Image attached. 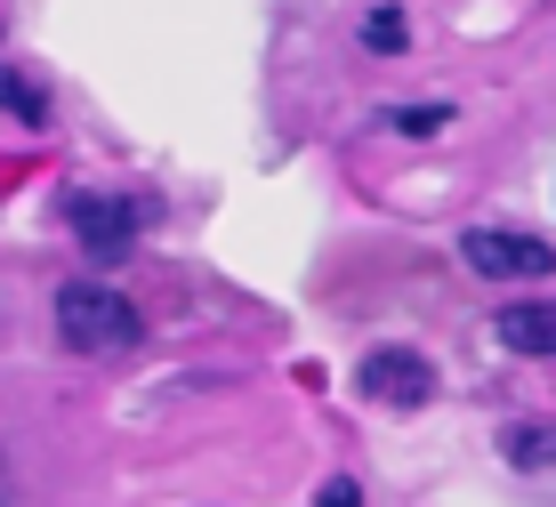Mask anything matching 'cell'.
I'll return each mask as SVG.
<instances>
[{
  "instance_id": "cell-11",
  "label": "cell",
  "mask_w": 556,
  "mask_h": 507,
  "mask_svg": "<svg viewBox=\"0 0 556 507\" xmlns=\"http://www.w3.org/2000/svg\"><path fill=\"white\" fill-rule=\"evenodd\" d=\"M16 499V483H9V452H0V507H9Z\"/></svg>"
},
{
  "instance_id": "cell-9",
  "label": "cell",
  "mask_w": 556,
  "mask_h": 507,
  "mask_svg": "<svg viewBox=\"0 0 556 507\" xmlns=\"http://www.w3.org/2000/svg\"><path fill=\"white\" fill-rule=\"evenodd\" d=\"M388 129H404V138H435V129H452V105H388Z\"/></svg>"
},
{
  "instance_id": "cell-5",
  "label": "cell",
  "mask_w": 556,
  "mask_h": 507,
  "mask_svg": "<svg viewBox=\"0 0 556 507\" xmlns=\"http://www.w3.org/2000/svg\"><path fill=\"white\" fill-rule=\"evenodd\" d=\"M492 330L508 355H556V299H516L492 315Z\"/></svg>"
},
{
  "instance_id": "cell-4",
  "label": "cell",
  "mask_w": 556,
  "mask_h": 507,
  "mask_svg": "<svg viewBox=\"0 0 556 507\" xmlns=\"http://www.w3.org/2000/svg\"><path fill=\"white\" fill-rule=\"evenodd\" d=\"M355 386L379 395V403H428L435 370H428V355H412V346H371V355L355 363Z\"/></svg>"
},
{
  "instance_id": "cell-1",
  "label": "cell",
  "mask_w": 556,
  "mask_h": 507,
  "mask_svg": "<svg viewBox=\"0 0 556 507\" xmlns=\"http://www.w3.org/2000/svg\"><path fill=\"white\" fill-rule=\"evenodd\" d=\"M56 339H65L73 355H129V346L146 339V315L113 282L81 275V282L56 290Z\"/></svg>"
},
{
  "instance_id": "cell-8",
  "label": "cell",
  "mask_w": 556,
  "mask_h": 507,
  "mask_svg": "<svg viewBox=\"0 0 556 507\" xmlns=\"http://www.w3.org/2000/svg\"><path fill=\"white\" fill-rule=\"evenodd\" d=\"M412 41V25H404V9H371L363 16V49H379V56H395Z\"/></svg>"
},
{
  "instance_id": "cell-2",
  "label": "cell",
  "mask_w": 556,
  "mask_h": 507,
  "mask_svg": "<svg viewBox=\"0 0 556 507\" xmlns=\"http://www.w3.org/2000/svg\"><path fill=\"white\" fill-rule=\"evenodd\" d=\"M65 218H73V233H81V250L98 266H122V250L146 226V202L138 193H65Z\"/></svg>"
},
{
  "instance_id": "cell-10",
  "label": "cell",
  "mask_w": 556,
  "mask_h": 507,
  "mask_svg": "<svg viewBox=\"0 0 556 507\" xmlns=\"http://www.w3.org/2000/svg\"><path fill=\"white\" fill-rule=\"evenodd\" d=\"M315 507H363V483H355V476H331V483L315 492Z\"/></svg>"
},
{
  "instance_id": "cell-6",
  "label": "cell",
  "mask_w": 556,
  "mask_h": 507,
  "mask_svg": "<svg viewBox=\"0 0 556 507\" xmlns=\"http://www.w3.org/2000/svg\"><path fill=\"white\" fill-rule=\"evenodd\" d=\"M0 113H16L25 129H41L49 122V89L33 81V73H0Z\"/></svg>"
},
{
  "instance_id": "cell-3",
  "label": "cell",
  "mask_w": 556,
  "mask_h": 507,
  "mask_svg": "<svg viewBox=\"0 0 556 507\" xmlns=\"http://www.w3.org/2000/svg\"><path fill=\"white\" fill-rule=\"evenodd\" d=\"M459 258L476 266L484 282H525V275H548L556 250L541 242V233H508V226H468L459 233Z\"/></svg>"
},
{
  "instance_id": "cell-7",
  "label": "cell",
  "mask_w": 556,
  "mask_h": 507,
  "mask_svg": "<svg viewBox=\"0 0 556 507\" xmlns=\"http://www.w3.org/2000/svg\"><path fill=\"white\" fill-rule=\"evenodd\" d=\"M501 459H516V467H556V427H508Z\"/></svg>"
}]
</instances>
